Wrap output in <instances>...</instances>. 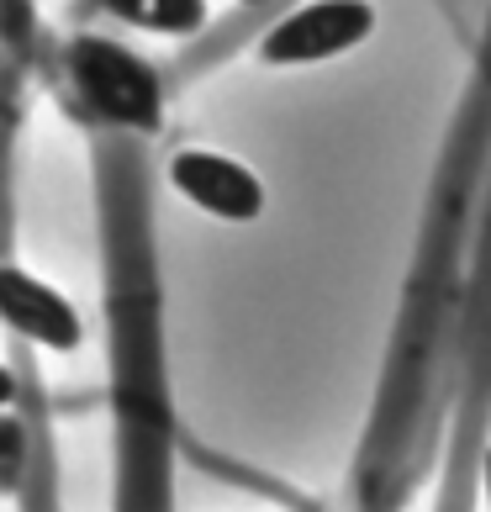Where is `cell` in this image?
Returning a JSON list of instances; mask_svg holds the SVG:
<instances>
[{"mask_svg": "<svg viewBox=\"0 0 491 512\" xmlns=\"http://www.w3.org/2000/svg\"><path fill=\"white\" fill-rule=\"evenodd\" d=\"M101 11L127 32H148V37H169V43H185L206 27L212 6L206 0H101Z\"/></svg>", "mask_w": 491, "mask_h": 512, "instance_id": "cell-5", "label": "cell"}, {"mask_svg": "<svg viewBox=\"0 0 491 512\" xmlns=\"http://www.w3.org/2000/svg\"><path fill=\"white\" fill-rule=\"evenodd\" d=\"M169 185L185 206L201 217H217L228 227H249L264 217V180L243 159L222 154V148H180L169 154Z\"/></svg>", "mask_w": 491, "mask_h": 512, "instance_id": "cell-3", "label": "cell"}, {"mask_svg": "<svg viewBox=\"0 0 491 512\" xmlns=\"http://www.w3.org/2000/svg\"><path fill=\"white\" fill-rule=\"evenodd\" d=\"M370 32H375L370 0H307L259 37V59L275 69H312L354 53Z\"/></svg>", "mask_w": 491, "mask_h": 512, "instance_id": "cell-2", "label": "cell"}, {"mask_svg": "<svg viewBox=\"0 0 491 512\" xmlns=\"http://www.w3.org/2000/svg\"><path fill=\"white\" fill-rule=\"evenodd\" d=\"M233 6H264V0H233Z\"/></svg>", "mask_w": 491, "mask_h": 512, "instance_id": "cell-9", "label": "cell"}, {"mask_svg": "<svg viewBox=\"0 0 491 512\" xmlns=\"http://www.w3.org/2000/svg\"><path fill=\"white\" fill-rule=\"evenodd\" d=\"M486 507H491V454H486Z\"/></svg>", "mask_w": 491, "mask_h": 512, "instance_id": "cell-8", "label": "cell"}, {"mask_svg": "<svg viewBox=\"0 0 491 512\" xmlns=\"http://www.w3.org/2000/svg\"><path fill=\"white\" fill-rule=\"evenodd\" d=\"M27 476V428L11 417V407H0V491H16Z\"/></svg>", "mask_w": 491, "mask_h": 512, "instance_id": "cell-6", "label": "cell"}, {"mask_svg": "<svg viewBox=\"0 0 491 512\" xmlns=\"http://www.w3.org/2000/svg\"><path fill=\"white\" fill-rule=\"evenodd\" d=\"M16 402V381H11V370L0 365V407H11Z\"/></svg>", "mask_w": 491, "mask_h": 512, "instance_id": "cell-7", "label": "cell"}, {"mask_svg": "<svg viewBox=\"0 0 491 512\" xmlns=\"http://www.w3.org/2000/svg\"><path fill=\"white\" fill-rule=\"evenodd\" d=\"M69 80L106 127L138 132V138L164 127L159 69L148 64L143 53H132L127 43H117V37H101V32L74 37L69 43Z\"/></svg>", "mask_w": 491, "mask_h": 512, "instance_id": "cell-1", "label": "cell"}, {"mask_svg": "<svg viewBox=\"0 0 491 512\" xmlns=\"http://www.w3.org/2000/svg\"><path fill=\"white\" fill-rule=\"evenodd\" d=\"M0 328L53 354H74L85 344V317L74 312V301L22 264H0Z\"/></svg>", "mask_w": 491, "mask_h": 512, "instance_id": "cell-4", "label": "cell"}]
</instances>
